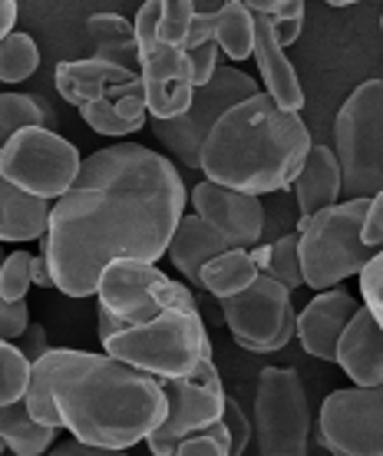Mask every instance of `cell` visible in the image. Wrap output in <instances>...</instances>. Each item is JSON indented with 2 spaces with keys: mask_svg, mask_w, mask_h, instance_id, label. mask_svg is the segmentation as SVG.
I'll list each match as a JSON object with an SVG mask.
<instances>
[{
  "mask_svg": "<svg viewBox=\"0 0 383 456\" xmlns=\"http://www.w3.org/2000/svg\"><path fill=\"white\" fill-rule=\"evenodd\" d=\"M185 183L172 159L135 142H113L83 159L77 183L50 208L40 239L53 288L67 297L96 295L113 262L156 265L185 216Z\"/></svg>",
  "mask_w": 383,
  "mask_h": 456,
  "instance_id": "6da1fadb",
  "label": "cell"
},
{
  "mask_svg": "<svg viewBox=\"0 0 383 456\" xmlns=\"http://www.w3.org/2000/svg\"><path fill=\"white\" fill-rule=\"evenodd\" d=\"M46 384L73 440L93 450H119L143 444L166 420V394L156 377L106 354L50 347L40 357Z\"/></svg>",
  "mask_w": 383,
  "mask_h": 456,
  "instance_id": "7a4b0ae2",
  "label": "cell"
},
{
  "mask_svg": "<svg viewBox=\"0 0 383 456\" xmlns=\"http://www.w3.org/2000/svg\"><path fill=\"white\" fill-rule=\"evenodd\" d=\"M311 146V129L301 113H284L261 90L215 123L199 169L205 172V183L258 199L294 185Z\"/></svg>",
  "mask_w": 383,
  "mask_h": 456,
  "instance_id": "3957f363",
  "label": "cell"
},
{
  "mask_svg": "<svg viewBox=\"0 0 383 456\" xmlns=\"http://www.w3.org/2000/svg\"><path fill=\"white\" fill-rule=\"evenodd\" d=\"M60 96L73 103L93 133L110 139L139 133L146 126V93L135 69L116 67L106 60H67L53 73Z\"/></svg>",
  "mask_w": 383,
  "mask_h": 456,
  "instance_id": "277c9868",
  "label": "cell"
},
{
  "mask_svg": "<svg viewBox=\"0 0 383 456\" xmlns=\"http://www.w3.org/2000/svg\"><path fill=\"white\" fill-rule=\"evenodd\" d=\"M102 354L156 380H179L195 374L205 361H212V344H208L202 314L162 311L146 324H135L106 338Z\"/></svg>",
  "mask_w": 383,
  "mask_h": 456,
  "instance_id": "5b68a950",
  "label": "cell"
},
{
  "mask_svg": "<svg viewBox=\"0 0 383 456\" xmlns=\"http://www.w3.org/2000/svg\"><path fill=\"white\" fill-rule=\"evenodd\" d=\"M371 199H347L338 206L317 212L311 222L297 225V251H301V274L305 285L330 291L350 274H361L377 258V248L363 245V218Z\"/></svg>",
  "mask_w": 383,
  "mask_h": 456,
  "instance_id": "8992f818",
  "label": "cell"
},
{
  "mask_svg": "<svg viewBox=\"0 0 383 456\" xmlns=\"http://www.w3.org/2000/svg\"><path fill=\"white\" fill-rule=\"evenodd\" d=\"M100 297V341L113 334L146 324L162 311L199 314V301L189 285L172 281L169 274L149 262H113L106 265L96 285Z\"/></svg>",
  "mask_w": 383,
  "mask_h": 456,
  "instance_id": "52a82bcc",
  "label": "cell"
},
{
  "mask_svg": "<svg viewBox=\"0 0 383 456\" xmlns=\"http://www.w3.org/2000/svg\"><path fill=\"white\" fill-rule=\"evenodd\" d=\"M334 156L347 199L383 192V80H363L334 119Z\"/></svg>",
  "mask_w": 383,
  "mask_h": 456,
  "instance_id": "ba28073f",
  "label": "cell"
},
{
  "mask_svg": "<svg viewBox=\"0 0 383 456\" xmlns=\"http://www.w3.org/2000/svg\"><path fill=\"white\" fill-rule=\"evenodd\" d=\"M79 169H83L79 149L60 133L40 129V126L20 129L0 149V175L20 192L44 202L63 199L77 183Z\"/></svg>",
  "mask_w": 383,
  "mask_h": 456,
  "instance_id": "9c48e42d",
  "label": "cell"
},
{
  "mask_svg": "<svg viewBox=\"0 0 383 456\" xmlns=\"http://www.w3.org/2000/svg\"><path fill=\"white\" fill-rule=\"evenodd\" d=\"M255 444L258 456H307L311 403L297 370L265 367L255 390Z\"/></svg>",
  "mask_w": 383,
  "mask_h": 456,
  "instance_id": "30bf717a",
  "label": "cell"
},
{
  "mask_svg": "<svg viewBox=\"0 0 383 456\" xmlns=\"http://www.w3.org/2000/svg\"><path fill=\"white\" fill-rule=\"evenodd\" d=\"M258 80H251L249 73L235 67H218L212 80L202 90H195L189 110L172 119V123H152L156 139L166 146L172 159L182 162L185 169H199L202 166V146L215 123L232 110V106L245 103L251 96H258Z\"/></svg>",
  "mask_w": 383,
  "mask_h": 456,
  "instance_id": "8fae6325",
  "label": "cell"
},
{
  "mask_svg": "<svg viewBox=\"0 0 383 456\" xmlns=\"http://www.w3.org/2000/svg\"><path fill=\"white\" fill-rule=\"evenodd\" d=\"M159 384L166 394V420L159 423V430L146 440L152 456H175L182 440L202 434L225 417L228 394L215 361H205L192 377L159 380Z\"/></svg>",
  "mask_w": 383,
  "mask_h": 456,
  "instance_id": "7c38bea8",
  "label": "cell"
},
{
  "mask_svg": "<svg viewBox=\"0 0 383 456\" xmlns=\"http://www.w3.org/2000/svg\"><path fill=\"white\" fill-rule=\"evenodd\" d=\"M222 318L238 347L251 354H274L288 347L297 334V311L291 291L258 274V281L241 295L222 301Z\"/></svg>",
  "mask_w": 383,
  "mask_h": 456,
  "instance_id": "4fadbf2b",
  "label": "cell"
},
{
  "mask_svg": "<svg viewBox=\"0 0 383 456\" xmlns=\"http://www.w3.org/2000/svg\"><path fill=\"white\" fill-rule=\"evenodd\" d=\"M317 436L330 456H383V387L327 394L317 413Z\"/></svg>",
  "mask_w": 383,
  "mask_h": 456,
  "instance_id": "5bb4252c",
  "label": "cell"
},
{
  "mask_svg": "<svg viewBox=\"0 0 383 456\" xmlns=\"http://www.w3.org/2000/svg\"><path fill=\"white\" fill-rule=\"evenodd\" d=\"M139 80L146 93V113L152 123H172L189 110L195 96L192 67L185 50L169 44H156L139 53Z\"/></svg>",
  "mask_w": 383,
  "mask_h": 456,
  "instance_id": "9a60e30c",
  "label": "cell"
},
{
  "mask_svg": "<svg viewBox=\"0 0 383 456\" xmlns=\"http://www.w3.org/2000/svg\"><path fill=\"white\" fill-rule=\"evenodd\" d=\"M192 206L195 216L205 218L232 241V248L251 251L265 239V208L255 195L232 192L215 183H199L192 185Z\"/></svg>",
  "mask_w": 383,
  "mask_h": 456,
  "instance_id": "2e32d148",
  "label": "cell"
},
{
  "mask_svg": "<svg viewBox=\"0 0 383 456\" xmlns=\"http://www.w3.org/2000/svg\"><path fill=\"white\" fill-rule=\"evenodd\" d=\"M361 308V301L347 295V291H340V288L314 295L305 305V311L297 314V341H301V347L317 361H338L340 334L347 331L350 318Z\"/></svg>",
  "mask_w": 383,
  "mask_h": 456,
  "instance_id": "e0dca14e",
  "label": "cell"
},
{
  "mask_svg": "<svg viewBox=\"0 0 383 456\" xmlns=\"http://www.w3.org/2000/svg\"><path fill=\"white\" fill-rule=\"evenodd\" d=\"M334 364H340L354 387H383V328L367 308L357 311L340 334Z\"/></svg>",
  "mask_w": 383,
  "mask_h": 456,
  "instance_id": "ac0fdd59",
  "label": "cell"
},
{
  "mask_svg": "<svg viewBox=\"0 0 383 456\" xmlns=\"http://www.w3.org/2000/svg\"><path fill=\"white\" fill-rule=\"evenodd\" d=\"M255 63L265 80V93H268L274 103L281 106L284 113H301L305 106V90L297 80V69L288 60L284 46L278 44V37L271 30V23L265 17H255Z\"/></svg>",
  "mask_w": 383,
  "mask_h": 456,
  "instance_id": "d6986e66",
  "label": "cell"
},
{
  "mask_svg": "<svg viewBox=\"0 0 383 456\" xmlns=\"http://www.w3.org/2000/svg\"><path fill=\"white\" fill-rule=\"evenodd\" d=\"M340 192H344V175H340V162L334 149L311 146L305 166L294 179V195H297V225H305L317 212L338 206Z\"/></svg>",
  "mask_w": 383,
  "mask_h": 456,
  "instance_id": "ffe728a7",
  "label": "cell"
},
{
  "mask_svg": "<svg viewBox=\"0 0 383 456\" xmlns=\"http://www.w3.org/2000/svg\"><path fill=\"white\" fill-rule=\"evenodd\" d=\"M225 251H232V241L218 228L208 225L205 218L189 212V216H182L179 228L169 241V262L179 268L182 278H189L195 288H202V268Z\"/></svg>",
  "mask_w": 383,
  "mask_h": 456,
  "instance_id": "44dd1931",
  "label": "cell"
},
{
  "mask_svg": "<svg viewBox=\"0 0 383 456\" xmlns=\"http://www.w3.org/2000/svg\"><path fill=\"white\" fill-rule=\"evenodd\" d=\"M50 202L20 192L0 175V241H34L50 228Z\"/></svg>",
  "mask_w": 383,
  "mask_h": 456,
  "instance_id": "7402d4cb",
  "label": "cell"
},
{
  "mask_svg": "<svg viewBox=\"0 0 383 456\" xmlns=\"http://www.w3.org/2000/svg\"><path fill=\"white\" fill-rule=\"evenodd\" d=\"M86 34L93 40V57L116 63V67L135 69L139 73V44H135L133 23L119 13H93L86 20Z\"/></svg>",
  "mask_w": 383,
  "mask_h": 456,
  "instance_id": "603a6c76",
  "label": "cell"
},
{
  "mask_svg": "<svg viewBox=\"0 0 383 456\" xmlns=\"http://www.w3.org/2000/svg\"><path fill=\"white\" fill-rule=\"evenodd\" d=\"M0 444L17 456H44L57 444V430L37 423L20 400L11 407H0Z\"/></svg>",
  "mask_w": 383,
  "mask_h": 456,
  "instance_id": "cb8c5ba5",
  "label": "cell"
},
{
  "mask_svg": "<svg viewBox=\"0 0 383 456\" xmlns=\"http://www.w3.org/2000/svg\"><path fill=\"white\" fill-rule=\"evenodd\" d=\"M212 44L228 60H249L255 53V13L241 0H228L212 11Z\"/></svg>",
  "mask_w": 383,
  "mask_h": 456,
  "instance_id": "d4e9b609",
  "label": "cell"
},
{
  "mask_svg": "<svg viewBox=\"0 0 383 456\" xmlns=\"http://www.w3.org/2000/svg\"><path fill=\"white\" fill-rule=\"evenodd\" d=\"M255 281H258V265L251 258V251L241 248L225 251L202 268V288L212 291L218 301H228V297L249 291Z\"/></svg>",
  "mask_w": 383,
  "mask_h": 456,
  "instance_id": "484cf974",
  "label": "cell"
},
{
  "mask_svg": "<svg viewBox=\"0 0 383 456\" xmlns=\"http://www.w3.org/2000/svg\"><path fill=\"white\" fill-rule=\"evenodd\" d=\"M251 258L258 265V274L284 285L288 291L305 285L301 251H297V232L294 235H281L278 241H261L258 248H251Z\"/></svg>",
  "mask_w": 383,
  "mask_h": 456,
  "instance_id": "4316f807",
  "label": "cell"
},
{
  "mask_svg": "<svg viewBox=\"0 0 383 456\" xmlns=\"http://www.w3.org/2000/svg\"><path fill=\"white\" fill-rule=\"evenodd\" d=\"M50 129L53 126V110L44 96L30 93H0V149L7 146L20 129Z\"/></svg>",
  "mask_w": 383,
  "mask_h": 456,
  "instance_id": "83f0119b",
  "label": "cell"
},
{
  "mask_svg": "<svg viewBox=\"0 0 383 456\" xmlns=\"http://www.w3.org/2000/svg\"><path fill=\"white\" fill-rule=\"evenodd\" d=\"M255 17H265L281 46L297 44L305 30V4L301 0H249L245 4Z\"/></svg>",
  "mask_w": 383,
  "mask_h": 456,
  "instance_id": "f1b7e54d",
  "label": "cell"
},
{
  "mask_svg": "<svg viewBox=\"0 0 383 456\" xmlns=\"http://www.w3.org/2000/svg\"><path fill=\"white\" fill-rule=\"evenodd\" d=\"M40 67V46L34 44L30 34H17L13 30L4 44H0V83H23L30 80Z\"/></svg>",
  "mask_w": 383,
  "mask_h": 456,
  "instance_id": "f546056e",
  "label": "cell"
},
{
  "mask_svg": "<svg viewBox=\"0 0 383 456\" xmlns=\"http://www.w3.org/2000/svg\"><path fill=\"white\" fill-rule=\"evenodd\" d=\"M34 364L23 357V351L11 341H0V407L20 403L30 387Z\"/></svg>",
  "mask_w": 383,
  "mask_h": 456,
  "instance_id": "4dcf8cb0",
  "label": "cell"
},
{
  "mask_svg": "<svg viewBox=\"0 0 383 456\" xmlns=\"http://www.w3.org/2000/svg\"><path fill=\"white\" fill-rule=\"evenodd\" d=\"M34 285V255L27 251H13L0 262V297L7 305H20L27 301V291Z\"/></svg>",
  "mask_w": 383,
  "mask_h": 456,
  "instance_id": "1f68e13d",
  "label": "cell"
},
{
  "mask_svg": "<svg viewBox=\"0 0 383 456\" xmlns=\"http://www.w3.org/2000/svg\"><path fill=\"white\" fill-rule=\"evenodd\" d=\"M23 403H27V413H30L37 423L60 430V413H57V403H53V394H50V384H46L44 361H37L34 370H30V387H27Z\"/></svg>",
  "mask_w": 383,
  "mask_h": 456,
  "instance_id": "d6a6232c",
  "label": "cell"
},
{
  "mask_svg": "<svg viewBox=\"0 0 383 456\" xmlns=\"http://www.w3.org/2000/svg\"><path fill=\"white\" fill-rule=\"evenodd\" d=\"M195 4L192 0H162V20H159V44L185 46L189 40V27L195 17Z\"/></svg>",
  "mask_w": 383,
  "mask_h": 456,
  "instance_id": "836d02e7",
  "label": "cell"
},
{
  "mask_svg": "<svg viewBox=\"0 0 383 456\" xmlns=\"http://www.w3.org/2000/svg\"><path fill=\"white\" fill-rule=\"evenodd\" d=\"M175 456H232V444H228V434L222 423H215L202 434L182 440Z\"/></svg>",
  "mask_w": 383,
  "mask_h": 456,
  "instance_id": "e575fe53",
  "label": "cell"
},
{
  "mask_svg": "<svg viewBox=\"0 0 383 456\" xmlns=\"http://www.w3.org/2000/svg\"><path fill=\"white\" fill-rule=\"evenodd\" d=\"M361 295L363 308L371 311L373 321L383 328V251H377V258L361 272Z\"/></svg>",
  "mask_w": 383,
  "mask_h": 456,
  "instance_id": "d590c367",
  "label": "cell"
},
{
  "mask_svg": "<svg viewBox=\"0 0 383 456\" xmlns=\"http://www.w3.org/2000/svg\"><path fill=\"white\" fill-rule=\"evenodd\" d=\"M222 427H225L228 444H232V456H245V450H249L255 430H251V420L245 417V413H241V407H238L232 397H228V403H225V417H222Z\"/></svg>",
  "mask_w": 383,
  "mask_h": 456,
  "instance_id": "8d00e7d4",
  "label": "cell"
},
{
  "mask_svg": "<svg viewBox=\"0 0 383 456\" xmlns=\"http://www.w3.org/2000/svg\"><path fill=\"white\" fill-rule=\"evenodd\" d=\"M159 20H162V0H149V4L139 7V13H135V20H133L139 53L159 44Z\"/></svg>",
  "mask_w": 383,
  "mask_h": 456,
  "instance_id": "74e56055",
  "label": "cell"
},
{
  "mask_svg": "<svg viewBox=\"0 0 383 456\" xmlns=\"http://www.w3.org/2000/svg\"><path fill=\"white\" fill-rule=\"evenodd\" d=\"M185 57H189L192 83H195V90H202L205 83L218 73V46L202 44V46H195V50H185Z\"/></svg>",
  "mask_w": 383,
  "mask_h": 456,
  "instance_id": "f35d334b",
  "label": "cell"
},
{
  "mask_svg": "<svg viewBox=\"0 0 383 456\" xmlns=\"http://www.w3.org/2000/svg\"><path fill=\"white\" fill-rule=\"evenodd\" d=\"M0 262H4V255H0ZM27 328H30L27 301H20V305H7V301L0 297V341H17Z\"/></svg>",
  "mask_w": 383,
  "mask_h": 456,
  "instance_id": "ab89813d",
  "label": "cell"
},
{
  "mask_svg": "<svg viewBox=\"0 0 383 456\" xmlns=\"http://www.w3.org/2000/svg\"><path fill=\"white\" fill-rule=\"evenodd\" d=\"M17 347L23 351V357L30 361V364H37L40 357H44L46 351H50V344H46V331H44V324H30L27 331L17 338Z\"/></svg>",
  "mask_w": 383,
  "mask_h": 456,
  "instance_id": "60d3db41",
  "label": "cell"
},
{
  "mask_svg": "<svg viewBox=\"0 0 383 456\" xmlns=\"http://www.w3.org/2000/svg\"><path fill=\"white\" fill-rule=\"evenodd\" d=\"M50 456H129V453H119V450H93V446H83L77 440H67V444H60Z\"/></svg>",
  "mask_w": 383,
  "mask_h": 456,
  "instance_id": "b9f144b4",
  "label": "cell"
},
{
  "mask_svg": "<svg viewBox=\"0 0 383 456\" xmlns=\"http://www.w3.org/2000/svg\"><path fill=\"white\" fill-rule=\"evenodd\" d=\"M17 27V4L13 0H0V44L13 34Z\"/></svg>",
  "mask_w": 383,
  "mask_h": 456,
  "instance_id": "7bdbcfd3",
  "label": "cell"
},
{
  "mask_svg": "<svg viewBox=\"0 0 383 456\" xmlns=\"http://www.w3.org/2000/svg\"><path fill=\"white\" fill-rule=\"evenodd\" d=\"M34 285L53 288V278H50V268H46V258H44V255H34Z\"/></svg>",
  "mask_w": 383,
  "mask_h": 456,
  "instance_id": "ee69618b",
  "label": "cell"
},
{
  "mask_svg": "<svg viewBox=\"0 0 383 456\" xmlns=\"http://www.w3.org/2000/svg\"><path fill=\"white\" fill-rule=\"evenodd\" d=\"M380 30H383V17H380ZM380 80H383V73H380Z\"/></svg>",
  "mask_w": 383,
  "mask_h": 456,
  "instance_id": "f6af8a7d",
  "label": "cell"
},
{
  "mask_svg": "<svg viewBox=\"0 0 383 456\" xmlns=\"http://www.w3.org/2000/svg\"><path fill=\"white\" fill-rule=\"evenodd\" d=\"M4 450H7V446H4V444H0V453H4Z\"/></svg>",
  "mask_w": 383,
  "mask_h": 456,
  "instance_id": "bcb514c9",
  "label": "cell"
},
{
  "mask_svg": "<svg viewBox=\"0 0 383 456\" xmlns=\"http://www.w3.org/2000/svg\"><path fill=\"white\" fill-rule=\"evenodd\" d=\"M334 456H344V453H334Z\"/></svg>",
  "mask_w": 383,
  "mask_h": 456,
  "instance_id": "7dc6e473",
  "label": "cell"
}]
</instances>
